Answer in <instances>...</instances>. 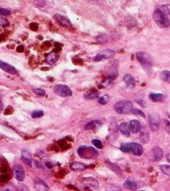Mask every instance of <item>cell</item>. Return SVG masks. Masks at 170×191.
<instances>
[{
  "mask_svg": "<svg viewBox=\"0 0 170 191\" xmlns=\"http://www.w3.org/2000/svg\"><path fill=\"white\" fill-rule=\"evenodd\" d=\"M70 169L74 171H83L87 168V167L80 162H74L70 164Z\"/></svg>",
  "mask_w": 170,
  "mask_h": 191,
  "instance_id": "obj_21",
  "label": "cell"
},
{
  "mask_svg": "<svg viewBox=\"0 0 170 191\" xmlns=\"http://www.w3.org/2000/svg\"><path fill=\"white\" fill-rule=\"evenodd\" d=\"M53 91L58 96L61 97H68L71 96L73 93L68 86L65 85H57L53 87Z\"/></svg>",
  "mask_w": 170,
  "mask_h": 191,
  "instance_id": "obj_5",
  "label": "cell"
},
{
  "mask_svg": "<svg viewBox=\"0 0 170 191\" xmlns=\"http://www.w3.org/2000/svg\"><path fill=\"white\" fill-rule=\"evenodd\" d=\"M11 14L10 10L6 8H0V16H8Z\"/></svg>",
  "mask_w": 170,
  "mask_h": 191,
  "instance_id": "obj_37",
  "label": "cell"
},
{
  "mask_svg": "<svg viewBox=\"0 0 170 191\" xmlns=\"http://www.w3.org/2000/svg\"><path fill=\"white\" fill-rule=\"evenodd\" d=\"M77 153L83 159H95L98 156V152L92 146L82 145L77 150Z\"/></svg>",
  "mask_w": 170,
  "mask_h": 191,
  "instance_id": "obj_1",
  "label": "cell"
},
{
  "mask_svg": "<svg viewBox=\"0 0 170 191\" xmlns=\"http://www.w3.org/2000/svg\"><path fill=\"white\" fill-rule=\"evenodd\" d=\"M114 109L118 114H129L133 111V104L131 101H121L115 103Z\"/></svg>",
  "mask_w": 170,
  "mask_h": 191,
  "instance_id": "obj_4",
  "label": "cell"
},
{
  "mask_svg": "<svg viewBox=\"0 0 170 191\" xmlns=\"http://www.w3.org/2000/svg\"><path fill=\"white\" fill-rule=\"evenodd\" d=\"M9 179H10V177H9L8 175H2V176H0V181H3V182L8 181Z\"/></svg>",
  "mask_w": 170,
  "mask_h": 191,
  "instance_id": "obj_40",
  "label": "cell"
},
{
  "mask_svg": "<svg viewBox=\"0 0 170 191\" xmlns=\"http://www.w3.org/2000/svg\"><path fill=\"white\" fill-rule=\"evenodd\" d=\"M153 18L157 24L161 27L167 28L170 25V21L166 14L160 9H156L153 13Z\"/></svg>",
  "mask_w": 170,
  "mask_h": 191,
  "instance_id": "obj_2",
  "label": "cell"
},
{
  "mask_svg": "<svg viewBox=\"0 0 170 191\" xmlns=\"http://www.w3.org/2000/svg\"><path fill=\"white\" fill-rule=\"evenodd\" d=\"M140 191H145V190H140Z\"/></svg>",
  "mask_w": 170,
  "mask_h": 191,
  "instance_id": "obj_45",
  "label": "cell"
},
{
  "mask_svg": "<svg viewBox=\"0 0 170 191\" xmlns=\"http://www.w3.org/2000/svg\"><path fill=\"white\" fill-rule=\"evenodd\" d=\"M97 40L101 44H105V43H106L108 42L107 37H106V35H104V34H101V35L97 36Z\"/></svg>",
  "mask_w": 170,
  "mask_h": 191,
  "instance_id": "obj_32",
  "label": "cell"
},
{
  "mask_svg": "<svg viewBox=\"0 0 170 191\" xmlns=\"http://www.w3.org/2000/svg\"><path fill=\"white\" fill-rule=\"evenodd\" d=\"M124 187H126L127 189H129V190L134 191L137 189V185L134 181H131V180H127L124 181Z\"/></svg>",
  "mask_w": 170,
  "mask_h": 191,
  "instance_id": "obj_22",
  "label": "cell"
},
{
  "mask_svg": "<svg viewBox=\"0 0 170 191\" xmlns=\"http://www.w3.org/2000/svg\"><path fill=\"white\" fill-rule=\"evenodd\" d=\"M160 117L158 115L154 114L149 115V123L151 129L154 132H157L159 128V125H160Z\"/></svg>",
  "mask_w": 170,
  "mask_h": 191,
  "instance_id": "obj_9",
  "label": "cell"
},
{
  "mask_svg": "<svg viewBox=\"0 0 170 191\" xmlns=\"http://www.w3.org/2000/svg\"><path fill=\"white\" fill-rule=\"evenodd\" d=\"M115 55V52L111 50H106L102 51L101 53L97 54L95 58H94V61H101L104 59H110V58H113Z\"/></svg>",
  "mask_w": 170,
  "mask_h": 191,
  "instance_id": "obj_6",
  "label": "cell"
},
{
  "mask_svg": "<svg viewBox=\"0 0 170 191\" xmlns=\"http://www.w3.org/2000/svg\"><path fill=\"white\" fill-rule=\"evenodd\" d=\"M99 97L98 93L96 92H89L84 95V98L86 99H95Z\"/></svg>",
  "mask_w": 170,
  "mask_h": 191,
  "instance_id": "obj_27",
  "label": "cell"
},
{
  "mask_svg": "<svg viewBox=\"0 0 170 191\" xmlns=\"http://www.w3.org/2000/svg\"><path fill=\"white\" fill-rule=\"evenodd\" d=\"M15 177L19 181H23L25 179V171L23 167L20 164H16L14 167Z\"/></svg>",
  "mask_w": 170,
  "mask_h": 191,
  "instance_id": "obj_10",
  "label": "cell"
},
{
  "mask_svg": "<svg viewBox=\"0 0 170 191\" xmlns=\"http://www.w3.org/2000/svg\"><path fill=\"white\" fill-rule=\"evenodd\" d=\"M132 113H133V114H135V115H136V116H142V117H143V118L145 117V115L144 113L142 112L141 110H139V109H133V111H132Z\"/></svg>",
  "mask_w": 170,
  "mask_h": 191,
  "instance_id": "obj_36",
  "label": "cell"
},
{
  "mask_svg": "<svg viewBox=\"0 0 170 191\" xmlns=\"http://www.w3.org/2000/svg\"><path fill=\"white\" fill-rule=\"evenodd\" d=\"M33 92H34V93H35V95H37L38 96H45V94H46V91H45L44 90H43V89H41V88L34 89Z\"/></svg>",
  "mask_w": 170,
  "mask_h": 191,
  "instance_id": "obj_33",
  "label": "cell"
},
{
  "mask_svg": "<svg viewBox=\"0 0 170 191\" xmlns=\"http://www.w3.org/2000/svg\"><path fill=\"white\" fill-rule=\"evenodd\" d=\"M106 164H107V166L109 167L110 169H111V170H113L114 172H116L117 174L121 175V173H122V171H121L120 169L119 168V167H117L116 165L114 164V163H110V162H106Z\"/></svg>",
  "mask_w": 170,
  "mask_h": 191,
  "instance_id": "obj_29",
  "label": "cell"
},
{
  "mask_svg": "<svg viewBox=\"0 0 170 191\" xmlns=\"http://www.w3.org/2000/svg\"><path fill=\"white\" fill-rule=\"evenodd\" d=\"M0 191H17V188L13 184H9L3 188H2V190H0Z\"/></svg>",
  "mask_w": 170,
  "mask_h": 191,
  "instance_id": "obj_30",
  "label": "cell"
},
{
  "mask_svg": "<svg viewBox=\"0 0 170 191\" xmlns=\"http://www.w3.org/2000/svg\"><path fill=\"white\" fill-rule=\"evenodd\" d=\"M163 8H164L165 11H166L167 13H169V14H170V5H163Z\"/></svg>",
  "mask_w": 170,
  "mask_h": 191,
  "instance_id": "obj_41",
  "label": "cell"
},
{
  "mask_svg": "<svg viewBox=\"0 0 170 191\" xmlns=\"http://www.w3.org/2000/svg\"><path fill=\"white\" fill-rule=\"evenodd\" d=\"M136 58L138 62L141 63L146 71L151 70L152 67V58L150 54L145 52H140L136 54Z\"/></svg>",
  "mask_w": 170,
  "mask_h": 191,
  "instance_id": "obj_3",
  "label": "cell"
},
{
  "mask_svg": "<svg viewBox=\"0 0 170 191\" xmlns=\"http://www.w3.org/2000/svg\"><path fill=\"white\" fill-rule=\"evenodd\" d=\"M163 157V151L160 147H154L151 150L149 160L151 161H159Z\"/></svg>",
  "mask_w": 170,
  "mask_h": 191,
  "instance_id": "obj_7",
  "label": "cell"
},
{
  "mask_svg": "<svg viewBox=\"0 0 170 191\" xmlns=\"http://www.w3.org/2000/svg\"><path fill=\"white\" fill-rule=\"evenodd\" d=\"M92 143H93V145H95V147H97V149H99V150H101V149L103 148V144H102V142L101 141H99V140L97 139H93L92 141Z\"/></svg>",
  "mask_w": 170,
  "mask_h": 191,
  "instance_id": "obj_35",
  "label": "cell"
},
{
  "mask_svg": "<svg viewBox=\"0 0 170 191\" xmlns=\"http://www.w3.org/2000/svg\"><path fill=\"white\" fill-rule=\"evenodd\" d=\"M119 131L125 137H130L131 135V133H130V128H129V125L127 123H122L119 125Z\"/></svg>",
  "mask_w": 170,
  "mask_h": 191,
  "instance_id": "obj_19",
  "label": "cell"
},
{
  "mask_svg": "<svg viewBox=\"0 0 170 191\" xmlns=\"http://www.w3.org/2000/svg\"><path fill=\"white\" fill-rule=\"evenodd\" d=\"M8 24V20L6 18L0 16V26H5Z\"/></svg>",
  "mask_w": 170,
  "mask_h": 191,
  "instance_id": "obj_38",
  "label": "cell"
},
{
  "mask_svg": "<svg viewBox=\"0 0 170 191\" xmlns=\"http://www.w3.org/2000/svg\"><path fill=\"white\" fill-rule=\"evenodd\" d=\"M140 139L142 143H147L148 141H149L150 139V136L148 132H146V131H144V132H141L140 135Z\"/></svg>",
  "mask_w": 170,
  "mask_h": 191,
  "instance_id": "obj_25",
  "label": "cell"
},
{
  "mask_svg": "<svg viewBox=\"0 0 170 191\" xmlns=\"http://www.w3.org/2000/svg\"><path fill=\"white\" fill-rule=\"evenodd\" d=\"M167 160H168V161H169V162H170V153L167 155Z\"/></svg>",
  "mask_w": 170,
  "mask_h": 191,
  "instance_id": "obj_44",
  "label": "cell"
},
{
  "mask_svg": "<svg viewBox=\"0 0 170 191\" xmlns=\"http://www.w3.org/2000/svg\"><path fill=\"white\" fill-rule=\"evenodd\" d=\"M164 122H165V126H164V128H165L166 132L169 134H170V122H169L168 120H165Z\"/></svg>",
  "mask_w": 170,
  "mask_h": 191,
  "instance_id": "obj_39",
  "label": "cell"
},
{
  "mask_svg": "<svg viewBox=\"0 0 170 191\" xmlns=\"http://www.w3.org/2000/svg\"><path fill=\"white\" fill-rule=\"evenodd\" d=\"M123 80H124V83L126 84V85L128 87H130V88H134L136 86V81L131 74H125Z\"/></svg>",
  "mask_w": 170,
  "mask_h": 191,
  "instance_id": "obj_16",
  "label": "cell"
},
{
  "mask_svg": "<svg viewBox=\"0 0 170 191\" xmlns=\"http://www.w3.org/2000/svg\"><path fill=\"white\" fill-rule=\"evenodd\" d=\"M44 113L43 111H33L32 114V118H40L41 116H44Z\"/></svg>",
  "mask_w": 170,
  "mask_h": 191,
  "instance_id": "obj_34",
  "label": "cell"
},
{
  "mask_svg": "<svg viewBox=\"0 0 170 191\" xmlns=\"http://www.w3.org/2000/svg\"><path fill=\"white\" fill-rule=\"evenodd\" d=\"M131 152L136 156H141L143 153V148L142 145L140 143H133V146H132Z\"/></svg>",
  "mask_w": 170,
  "mask_h": 191,
  "instance_id": "obj_17",
  "label": "cell"
},
{
  "mask_svg": "<svg viewBox=\"0 0 170 191\" xmlns=\"http://www.w3.org/2000/svg\"><path fill=\"white\" fill-rule=\"evenodd\" d=\"M46 166L48 167V168H52V167H53V164L52 163H51L50 162H46Z\"/></svg>",
  "mask_w": 170,
  "mask_h": 191,
  "instance_id": "obj_43",
  "label": "cell"
},
{
  "mask_svg": "<svg viewBox=\"0 0 170 191\" xmlns=\"http://www.w3.org/2000/svg\"><path fill=\"white\" fill-rule=\"evenodd\" d=\"M129 128L130 131L133 132V133H138L141 130V124L138 120L133 119V120L130 122Z\"/></svg>",
  "mask_w": 170,
  "mask_h": 191,
  "instance_id": "obj_15",
  "label": "cell"
},
{
  "mask_svg": "<svg viewBox=\"0 0 170 191\" xmlns=\"http://www.w3.org/2000/svg\"><path fill=\"white\" fill-rule=\"evenodd\" d=\"M21 158H22L23 162L26 163V165H28V166L29 167L32 166V154H31L29 151L23 150L22 151Z\"/></svg>",
  "mask_w": 170,
  "mask_h": 191,
  "instance_id": "obj_14",
  "label": "cell"
},
{
  "mask_svg": "<svg viewBox=\"0 0 170 191\" xmlns=\"http://www.w3.org/2000/svg\"><path fill=\"white\" fill-rule=\"evenodd\" d=\"M59 54L56 53L55 52H52L47 55L46 58H45V62L47 63V64L52 65L56 62L58 60H59Z\"/></svg>",
  "mask_w": 170,
  "mask_h": 191,
  "instance_id": "obj_12",
  "label": "cell"
},
{
  "mask_svg": "<svg viewBox=\"0 0 170 191\" xmlns=\"http://www.w3.org/2000/svg\"><path fill=\"white\" fill-rule=\"evenodd\" d=\"M110 97L108 95H104V96H101V97H99L98 99V103L101 105H106L107 104L108 102H110Z\"/></svg>",
  "mask_w": 170,
  "mask_h": 191,
  "instance_id": "obj_28",
  "label": "cell"
},
{
  "mask_svg": "<svg viewBox=\"0 0 170 191\" xmlns=\"http://www.w3.org/2000/svg\"><path fill=\"white\" fill-rule=\"evenodd\" d=\"M35 188L38 191H48L49 186L44 182V181L41 179H38L35 181Z\"/></svg>",
  "mask_w": 170,
  "mask_h": 191,
  "instance_id": "obj_13",
  "label": "cell"
},
{
  "mask_svg": "<svg viewBox=\"0 0 170 191\" xmlns=\"http://www.w3.org/2000/svg\"><path fill=\"white\" fill-rule=\"evenodd\" d=\"M132 146H133V143H122L120 146V150L123 152H131Z\"/></svg>",
  "mask_w": 170,
  "mask_h": 191,
  "instance_id": "obj_23",
  "label": "cell"
},
{
  "mask_svg": "<svg viewBox=\"0 0 170 191\" xmlns=\"http://www.w3.org/2000/svg\"><path fill=\"white\" fill-rule=\"evenodd\" d=\"M0 68L11 75H16L17 73V70H16L15 67L2 61H0Z\"/></svg>",
  "mask_w": 170,
  "mask_h": 191,
  "instance_id": "obj_11",
  "label": "cell"
},
{
  "mask_svg": "<svg viewBox=\"0 0 170 191\" xmlns=\"http://www.w3.org/2000/svg\"><path fill=\"white\" fill-rule=\"evenodd\" d=\"M85 180H86V183L88 185H89V186L95 187V188H97V187H98L97 181H96V179H95L94 178H87V179H86Z\"/></svg>",
  "mask_w": 170,
  "mask_h": 191,
  "instance_id": "obj_26",
  "label": "cell"
},
{
  "mask_svg": "<svg viewBox=\"0 0 170 191\" xmlns=\"http://www.w3.org/2000/svg\"><path fill=\"white\" fill-rule=\"evenodd\" d=\"M160 79L163 81L170 84V71L169 70H163L160 73Z\"/></svg>",
  "mask_w": 170,
  "mask_h": 191,
  "instance_id": "obj_24",
  "label": "cell"
},
{
  "mask_svg": "<svg viewBox=\"0 0 170 191\" xmlns=\"http://www.w3.org/2000/svg\"><path fill=\"white\" fill-rule=\"evenodd\" d=\"M160 168L163 173H165L166 175H167V176H170V166L169 165H166V164L160 165Z\"/></svg>",
  "mask_w": 170,
  "mask_h": 191,
  "instance_id": "obj_31",
  "label": "cell"
},
{
  "mask_svg": "<svg viewBox=\"0 0 170 191\" xmlns=\"http://www.w3.org/2000/svg\"><path fill=\"white\" fill-rule=\"evenodd\" d=\"M54 17H55V20L57 21V23H59V25H61V26L66 27V28H71L72 27L71 22L69 20V19H68V17L59 14H56V15L54 16Z\"/></svg>",
  "mask_w": 170,
  "mask_h": 191,
  "instance_id": "obj_8",
  "label": "cell"
},
{
  "mask_svg": "<svg viewBox=\"0 0 170 191\" xmlns=\"http://www.w3.org/2000/svg\"><path fill=\"white\" fill-rule=\"evenodd\" d=\"M149 99L154 102H163L165 100V96L161 93H150Z\"/></svg>",
  "mask_w": 170,
  "mask_h": 191,
  "instance_id": "obj_20",
  "label": "cell"
},
{
  "mask_svg": "<svg viewBox=\"0 0 170 191\" xmlns=\"http://www.w3.org/2000/svg\"><path fill=\"white\" fill-rule=\"evenodd\" d=\"M35 165H36V166H37L38 167L39 169H43L42 165H41V163H40L38 161H35Z\"/></svg>",
  "mask_w": 170,
  "mask_h": 191,
  "instance_id": "obj_42",
  "label": "cell"
},
{
  "mask_svg": "<svg viewBox=\"0 0 170 191\" xmlns=\"http://www.w3.org/2000/svg\"><path fill=\"white\" fill-rule=\"evenodd\" d=\"M102 125V123H101V121L100 120H93L89 122V123H87L86 125H85L84 129L85 130H95V129H96L97 127L101 126V125Z\"/></svg>",
  "mask_w": 170,
  "mask_h": 191,
  "instance_id": "obj_18",
  "label": "cell"
}]
</instances>
